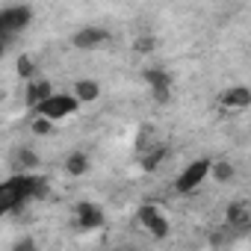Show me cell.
Returning <instances> with one entry per match:
<instances>
[{
    "label": "cell",
    "mask_w": 251,
    "mask_h": 251,
    "mask_svg": "<svg viewBox=\"0 0 251 251\" xmlns=\"http://www.w3.org/2000/svg\"><path fill=\"white\" fill-rule=\"evenodd\" d=\"M33 24V6H6L0 9V45H9V39L21 36Z\"/></svg>",
    "instance_id": "2"
},
{
    "label": "cell",
    "mask_w": 251,
    "mask_h": 251,
    "mask_svg": "<svg viewBox=\"0 0 251 251\" xmlns=\"http://www.w3.org/2000/svg\"><path fill=\"white\" fill-rule=\"evenodd\" d=\"M12 166H15V175H33V172L42 166V157H39L33 148L21 145V148L12 151Z\"/></svg>",
    "instance_id": "11"
},
{
    "label": "cell",
    "mask_w": 251,
    "mask_h": 251,
    "mask_svg": "<svg viewBox=\"0 0 251 251\" xmlns=\"http://www.w3.org/2000/svg\"><path fill=\"white\" fill-rule=\"evenodd\" d=\"M166 154H169V148L160 142V145H154V148H148L145 154H139V166H142V172H157L160 166H163V160H166Z\"/></svg>",
    "instance_id": "13"
},
{
    "label": "cell",
    "mask_w": 251,
    "mask_h": 251,
    "mask_svg": "<svg viewBox=\"0 0 251 251\" xmlns=\"http://www.w3.org/2000/svg\"><path fill=\"white\" fill-rule=\"evenodd\" d=\"M109 39H112V36H109L106 27H83V30H77V33L71 36V45H74L77 50H98V48H103Z\"/></svg>",
    "instance_id": "8"
},
{
    "label": "cell",
    "mask_w": 251,
    "mask_h": 251,
    "mask_svg": "<svg viewBox=\"0 0 251 251\" xmlns=\"http://www.w3.org/2000/svg\"><path fill=\"white\" fill-rule=\"evenodd\" d=\"M133 50L136 53H154L157 50V36H139V39H133Z\"/></svg>",
    "instance_id": "19"
},
{
    "label": "cell",
    "mask_w": 251,
    "mask_h": 251,
    "mask_svg": "<svg viewBox=\"0 0 251 251\" xmlns=\"http://www.w3.org/2000/svg\"><path fill=\"white\" fill-rule=\"evenodd\" d=\"M112 251H130V248H112Z\"/></svg>",
    "instance_id": "23"
},
{
    "label": "cell",
    "mask_w": 251,
    "mask_h": 251,
    "mask_svg": "<svg viewBox=\"0 0 251 251\" xmlns=\"http://www.w3.org/2000/svg\"><path fill=\"white\" fill-rule=\"evenodd\" d=\"M98 95H100V86H98L95 80H77V83H74V98H77V103H92V100H98Z\"/></svg>",
    "instance_id": "16"
},
{
    "label": "cell",
    "mask_w": 251,
    "mask_h": 251,
    "mask_svg": "<svg viewBox=\"0 0 251 251\" xmlns=\"http://www.w3.org/2000/svg\"><path fill=\"white\" fill-rule=\"evenodd\" d=\"M210 163L213 160H192L183 172H180V177H177V192H183V195H189V192H195L207 177H210Z\"/></svg>",
    "instance_id": "5"
},
{
    "label": "cell",
    "mask_w": 251,
    "mask_h": 251,
    "mask_svg": "<svg viewBox=\"0 0 251 251\" xmlns=\"http://www.w3.org/2000/svg\"><path fill=\"white\" fill-rule=\"evenodd\" d=\"M142 77H145V83L151 86V95H154L157 103H169V100H172V74H169L166 68H160V65L145 68Z\"/></svg>",
    "instance_id": "7"
},
{
    "label": "cell",
    "mask_w": 251,
    "mask_h": 251,
    "mask_svg": "<svg viewBox=\"0 0 251 251\" xmlns=\"http://www.w3.org/2000/svg\"><path fill=\"white\" fill-rule=\"evenodd\" d=\"M53 95V86L48 83V80H30L27 83V106L30 109H36L42 100H48Z\"/></svg>",
    "instance_id": "12"
},
{
    "label": "cell",
    "mask_w": 251,
    "mask_h": 251,
    "mask_svg": "<svg viewBox=\"0 0 251 251\" xmlns=\"http://www.w3.org/2000/svg\"><path fill=\"white\" fill-rule=\"evenodd\" d=\"M89 169H92V163H89V154H86V151H74V154H68V160H65V172H68L71 177H83Z\"/></svg>",
    "instance_id": "14"
},
{
    "label": "cell",
    "mask_w": 251,
    "mask_h": 251,
    "mask_svg": "<svg viewBox=\"0 0 251 251\" xmlns=\"http://www.w3.org/2000/svg\"><path fill=\"white\" fill-rule=\"evenodd\" d=\"M3 53H6V45H0V59H3Z\"/></svg>",
    "instance_id": "22"
},
{
    "label": "cell",
    "mask_w": 251,
    "mask_h": 251,
    "mask_svg": "<svg viewBox=\"0 0 251 251\" xmlns=\"http://www.w3.org/2000/svg\"><path fill=\"white\" fill-rule=\"evenodd\" d=\"M227 227L236 230V233H245L251 227V207H248V201L227 204Z\"/></svg>",
    "instance_id": "10"
},
{
    "label": "cell",
    "mask_w": 251,
    "mask_h": 251,
    "mask_svg": "<svg viewBox=\"0 0 251 251\" xmlns=\"http://www.w3.org/2000/svg\"><path fill=\"white\" fill-rule=\"evenodd\" d=\"M15 71H18L21 80L30 83V80H36V71H39V68H36V59H33L30 53H21V56L15 59Z\"/></svg>",
    "instance_id": "18"
},
{
    "label": "cell",
    "mask_w": 251,
    "mask_h": 251,
    "mask_svg": "<svg viewBox=\"0 0 251 251\" xmlns=\"http://www.w3.org/2000/svg\"><path fill=\"white\" fill-rule=\"evenodd\" d=\"M12 251H39V245H36L33 236H24V239H18V242L12 245Z\"/></svg>",
    "instance_id": "21"
},
{
    "label": "cell",
    "mask_w": 251,
    "mask_h": 251,
    "mask_svg": "<svg viewBox=\"0 0 251 251\" xmlns=\"http://www.w3.org/2000/svg\"><path fill=\"white\" fill-rule=\"evenodd\" d=\"M233 175H236L233 163H227V160H213L210 163V177L216 183H227V180H233Z\"/></svg>",
    "instance_id": "17"
},
{
    "label": "cell",
    "mask_w": 251,
    "mask_h": 251,
    "mask_svg": "<svg viewBox=\"0 0 251 251\" xmlns=\"http://www.w3.org/2000/svg\"><path fill=\"white\" fill-rule=\"evenodd\" d=\"M136 219H139V225L154 236V239H166L169 236V219L163 216V210L160 207H154V204H142L139 210H136Z\"/></svg>",
    "instance_id": "6"
},
{
    "label": "cell",
    "mask_w": 251,
    "mask_h": 251,
    "mask_svg": "<svg viewBox=\"0 0 251 251\" xmlns=\"http://www.w3.org/2000/svg\"><path fill=\"white\" fill-rule=\"evenodd\" d=\"M219 106L222 109H245L251 106V89L248 86H230L219 95Z\"/></svg>",
    "instance_id": "9"
},
{
    "label": "cell",
    "mask_w": 251,
    "mask_h": 251,
    "mask_svg": "<svg viewBox=\"0 0 251 251\" xmlns=\"http://www.w3.org/2000/svg\"><path fill=\"white\" fill-rule=\"evenodd\" d=\"M30 130L36 133V136H48V133H53V124L48 121V118H33V124H30Z\"/></svg>",
    "instance_id": "20"
},
{
    "label": "cell",
    "mask_w": 251,
    "mask_h": 251,
    "mask_svg": "<svg viewBox=\"0 0 251 251\" xmlns=\"http://www.w3.org/2000/svg\"><path fill=\"white\" fill-rule=\"evenodd\" d=\"M74 225H77V230H83V233L100 230V227L106 225V213H103V207L95 204V201H80V204L74 207Z\"/></svg>",
    "instance_id": "4"
},
{
    "label": "cell",
    "mask_w": 251,
    "mask_h": 251,
    "mask_svg": "<svg viewBox=\"0 0 251 251\" xmlns=\"http://www.w3.org/2000/svg\"><path fill=\"white\" fill-rule=\"evenodd\" d=\"M33 183H36V175H15L0 183V216L15 213L27 201H33Z\"/></svg>",
    "instance_id": "1"
},
{
    "label": "cell",
    "mask_w": 251,
    "mask_h": 251,
    "mask_svg": "<svg viewBox=\"0 0 251 251\" xmlns=\"http://www.w3.org/2000/svg\"><path fill=\"white\" fill-rule=\"evenodd\" d=\"M77 109H80V103H77L74 95H56V92H53L48 100H42V103L36 106V115H39V118H48L50 124H56V121L71 118Z\"/></svg>",
    "instance_id": "3"
},
{
    "label": "cell",
    "mask_w": 251,
    "mask_h": 251,
    "mask_svg": "<svg viewBox=\"0 0 251 251\" xmlns=\"http://www.w3.org/2000/svg\"><path fill=\"white\" fill-rule=\"evenodd\" d=\"M154 145H160V142H157V127H154V124H142L139 133H136V139H133L136 154H145V151L154 148Z\"/></svg>",
    "instance_id": "15"
}]
</instances>
